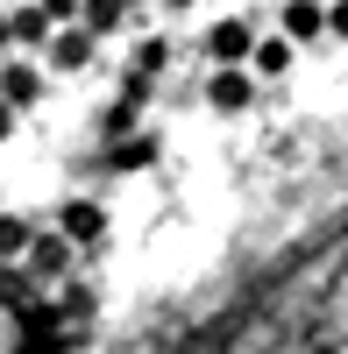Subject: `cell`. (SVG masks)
<instances>
[{
	"label": "cell",
	"mask_w": 348,
	"mask_h": 354,
	"mask_svg": "<svg viewBox=\"0 0 348 354\" xmlns=\"http://www.w3.org/2000/svg\"><path fill=\"white\" fill-rule=\"evenodd\" d=\"M341 28L348 0H0V149L50 121L263 78Z\"/></svg>",
	"instance_id": "obj_1"
}]
</instances>
